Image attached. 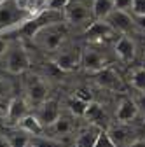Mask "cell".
Masks as SVG:
<instances>
[{
    "label": "cell",
    "mask_w": 145,
    "mask_h": 147,
    "mask_svg": "<svg viewBox=\"0 0 145 147\" xmlns=\"http://www.w3.org/2000/svg\"><path fill=\"white\" fill-rule=\"evenodd\" d=\"M65 20L70 21L72 25H81L86 23L87 26L93 23V7L91 4H86L84 0H70L66 7L63 9Z\"/></svg>",
    "instance_id": "6da1fadb"
},
{
    "label": "cell",
    "mask_w": 145,
    "mask_h": 147,
    "mask_svg": "<svg viewBox=\"0 0 145 147\" xmlns=\"http://www.w3.org/2000/svg\"><path fill=\"white\" fill-rule=\"evenodd\" d=\"M25 21H28V16L16 5L14 0H2L0 2V30L12 28Z\"/></svg>",
    "instance_id": "7a4b0ae2"
},
{
    "label": "cell",
    "mask_w": 145,
    "mask_h": 147,
    "mask_svg": "<svg viewBox=\"0 0 145 147\" xmlns=\"http://www.w3.org/2000/svg\"><path fill=\"white\" fill-rule=\"evenodd\" d=\"M63 37H65V30L58 23L47 25L35 33V39L44 49H58L63 42Z\"/></svg>",
    "instance_id": "3957f363"
},
{
    "label": "cell",
    "mask_w": 145,
    "mask_h": 147,
    "mask_svg": "<svg viewBox=\"0 0 145 147\" xmlns=\"http://www.w3.org/2000/svg\"><path fill=\"white\" fill-rule=\"evenodd\" d=\"M7 70L11 74H23L30 67V58L21 46H11L7 49Z\"/></svg>",
    "instance_id": "277c9868"
},
{
    "label": "cell",
    "mask_w": 145,
    "mask_h": 147,
    "mask_svg": "<svg viewBox=\"0 0 145 147\" xmlns=\"http://www.w3.org/2000/svg\"><path fill=\"white\" fill-rule=\"evenodd\" d=\"M105 21L112 26V30L115 33H130L133 32L135 28V21H133V16L130 12H126V11H119V9H114L110 14H108L105 18Z\"/></svg>",
    "instance_id": "5b68a950"
},
{
    "label": "cell",
    "mask_w": 145,
    "mask_h": 147,
    "mask_svg": "<svg viewBox=\"0 0 145 147\" xmlns=\"http://www.w3.org/2000/svg\"><path fill=\"white\" fill-rule=\"evenodd\" d=\"M37 117L40 119V123L46 126H52L56 123V119L60 117V105H58V100H51V98H46L40 105H39V110H37Z\"/></svg>",
    "instance_id": "8992f818"
},
{
    "label": "cell",
    "mask_w": 145,
    "mask_h": 147,
    "mask_svg": "<svg viewBox=\"0 0 145 147\" xmlns=\"http://www.w3.org/2000/svg\"><path fill=\"white\" fill-rule=\"evenodd\" d=\"M81 58H82V53H81L79 47L65 49V51H61L58 56H56L54 65H56L60 70H63V72H68V70H74L81 63Z\"/></svg>",
    "instance_id": "52a82bcc"
},
{
    "label": "cell",
    "mask_w": 145,
    "mask_h": 147,
    "mask_svg": "<svg viewBox=\"0 0 145 147\" xmlns=\"http://www.w3.org/2000/svg\"><path fill=\"white\" fill-rule=\"evenodd\" d=\"M96 82L105 89H112V91H121L122 89V81L119 77V74L114 72L112 68L98 70L96 72Z\"/></svg>",
    "instance_id": "ba28073f"
},
{
    "label": "cell",
    "mask_w": 145,
    "mask_h": 147,
    "mask_svg": "<svg viewBox=\"0 0 145 147\" xmlns=\"http://www.w3.org/2000/svg\"><path fill=\"white\" fill-rule=\"evenodd\" d=\"M81 65L89 70V72H98L101 68H105V58L103 54L98 49H86L82 53V58H81Z\"/></svg>",
    "instance_id": "9c48e42d"
},
{
    "label": "cell",
    "mask_w": 145,
    "mask_h": 147,
    "mask_svg": "<svg viewBox=\"0 0 145 147\" xmlns=\"http://www.w3.org/2000/svg\"><path fill=\"white\" fill-rule=\"evenodd\" d=\"M112 33H115V32L112 30V26L108 25L105 20H95L91 25L87 26V30H86L87 39L89 40H95V42L107 39V37H110Z\"/></svg>",
    "instance_id": "30bf717a"
},
{
    "label": "cell",
    "mask_w": 145,
    "mask_h": 147,
    "mask_svg": "<svg viewBox=\"0 0 145 147\" xmlns=\"http://www.w3.org/2000/svg\"><path fill=\"white\" fill-rule=\"evenodd\" d=\"M115 54L122 61H133L136 54V44L133 39H130L128 35H122L121 39L115 42Z\"/></svg>",
    "instance_id": "8fae6325"
},
{
    "label": "cell",
    "mask_w": 145,
    "mask_h": 147,
    "mask_svg": "<svg viewBox=\"0 0 145 147\" xmlns=\"http://www.w3.org/2000/svg\"><path fill=\"white\" fill-rule=\"evenodd\" d=\"M26 93H28V100L32 103L40 105L47 98V88L39 77H32L28 82V88H26Z\"/></svg>",
    "instance_id": "7c38bea8"
},
{
    "label": "cell",
    "mask_w": 145,
    "mask_h": 147,
    "mask_svg": "<svg viewBox=\"0 0 145 147\" xmlns=\"http://www.w3.org/2000/svg\"><path fill=\"white\" fill-rule=\"evenodd\" d=\"M28 114V105L23 98H12L5 107V116L11 123H19Z\"/></svg>",
    "instance_id": "4fadbf2b"
},
{
    "label": "cell",
    "mask_w": 145,
    "mask_h": 147,
    "mask_svg": "<svg viewBox=\"0 0 145 147\" xmlns=\"http://www.w3.org/2000/svg\"><path fill=\"white\" fill-rule=\"evenodd\" d=\"M136 114H138V109H136V103H135V100H128V98H126V100H122V102L119 103V107H117V112H115L117 119H119V121H122V123L135 119V117H136Z\"/></svg>",
    "instance_id": "5bb4252c"
},
{
    "label": "cell",
    "mask_w": 145,
    "mask_h": 147,
    "mask_svg": "<svg viewBox=\"0 0 145 147\" xmlns=\"http://www.w3.org/2000/svg\"><path fill=\"white\" fill-rule=\"evenodd\" d=\"M17 124H19V128L23 131H26L30 135H40L44 130V124L40 123V119L37 116H32V114H26Z\"/></svg>",
    "instance_id": "9a60e30c"
},
{
    "label": "cell",
    "mask_w": 145,
    "mask_h": 147,
    "mask_svg": "<svg viewBox=\"0 0 145 147\" xmlns=\"http://www.w3.org/2000/svg\"><path fill=\"white\" fill-rule=\"evenodd\" d=\"M100 131H101V130H100L98 126H89L87 130H84V131L79 135V138H77V142H75V147H95Z\"/></svg>",
    "instance_id": "2e32d148"
},
{
    "label": "cell",
    "mask_w": 145,
    "mask_h": 147,
    "mask_svg": "<svg viewBox=\"0 0 145 147\" xmlns=\"http://www.w3.org/2000/svg\"><path fill=\"white\" fill-rule=\"evenodd\" d=\"M93 18L95 20H105L114 11V0H93Z\"/></svg>",
    "instance_id": "e0dca14e"
},
{
    "label": "cell",
    "mask_w": 145,
    "mask_h": 147,
    "mask_svg": "<svg viewBox=\"0 0 145 147\" xmlns=\"http://www.w3.org/2000/svg\"><path fill=\"white\" fill-rule=\"evenodd\" d=\"M26 131H12V133H9L7 135V138H9V144H11V147H28L30 145V137L28 135H25Z\"/></svg>",
    "instance_id": "ac0fdd59"
},
{
    "label": "cell",
    "mask_w": 145,
    "mask_h": 147,
    "mask_svg": "<svg viewBox=\"0 0 145 147\" xmlns=\"http://www.w3.org/2000/svg\"><path fill=\"white\" fill-rule=\"evenodd\" d=\"M84 117H87L89 121H93V123H98V121L103 117V109H101V105L96 103V102H89Z\"/></svg>",
    "instance_id": "d6986e66"
},
{
    "label": "cell",
    "mask_w": 145,
    "mask_h": 147,
    "mask_svg": "<svg viewBox=\"0 0 145 147\" xmlns=\"http://www.w3.org/2000/svg\"><path fill=\"white\" fill-rule=\"evenodd\" d=\"M131 84L135 89L145 91V67H140L131 74Z\"/></svg>",
    "instance_id": "ffe728a7"
},
{
    "label": "cell",
    "mask_w": 145,
    "mask_h": 147,
    "mask_svg": "<svg viewBox=\"0 0 145 147\" xmlns=\"http://www.w3.org/2000/svg\"><path fill=\"white\" fill-rule=\"evenodd\" d=\"M68 107H70V112L75 114V116H84L86 114V109H87V102L81 100V98H72L68 102Z\"/></svg>",
    "instance_id": "44dd1931"
},
{
    "label": "cell",
    "mask_w": 145,
    "mask_h": 147,
    "mask_svg": "<svg viewBox=\"0 0 145 147\" xmlns=\"http://www.w3.org/2000/svg\"><path fill=\"white\" fill-rule=\"evenodd\" d=\"M108 135L112 137L115 145H121V144H124L128 140V130H122V128H114V130L108 131Z\"/></svg>",
    "instance_id": "7402d4cb"
},
{
    "label": "cell",
    "mask_w": 145,
    "mask_h": 147,
    "mask_svg": "<svg viewBox=\"0 0 145 147\" xmlns=\"http://www.w3.org/2000/svg\"><path fill=\"white\" fill-rule=\"evenodd\" d=\"M95 147H117V145L114 144V140H112L110 135H108V131H100Z\"/></svg>",
    "instance_id": "603a6c76"
},
{
    "label": "cell",
    "mask_w": 145,
    "mask_h": 147,
    "mask_svg": "<svg viewBox=\"0 0 145 147\" xmlns=\"http://www.w3.org/2000/svg\"><path fill=\"white\" fill-rule=\"evenodd\" d=\"M52 126H54V130H56L58 133H66V131H70V128H72L70 121L65 119V117H58L56 123H54Z\"/></svg>",
    "instance_id": "cb8c5ba5"
},
{
    "label": "cell",
    "mask_w": 145,
    "mask_h": 147,
    "mask_svg": "<svg viewBox=\"0 0 145 147\" xmlns=\"http://www.w3.org/2000/svg\"><path fill=\"white\" fill-rule=\"evenodd\" d=\"M70 0H46V7L52 11H63Z\"/></svg>",
    "instance_id": "d4e9b609"
},
{
    "label": "cell",
    "mask_w": 145,
    "mask_h": 147,
    "mask_svg": "<svg viewBox=\"0 0 145 147\" xmlns=\"http://www.w3.org/2000/svg\"><path fill=\"white\" fill-rule=\"evenodd\" d=\"M114 9L131 12V9H133V0H114Z\"/></svg>",
    "instance_id": "484cf974"
},
{
    "label": "cell",
    "mask_w": 145,
    "mask_h": 147,
    "mask_svg": "<svg viewBox=\"0 0 145 147\" xmlns=\"http://www.w3.org/2000/svg\"><path fill=\"white\" fill-rule=\"evenodd\" d=\"M131 14H145V0H133Z\"/></svg>",
    "instance_id": "4316f807"
},
{
    "label": "cell",
    "mask_w": 145,
    "mask_h": 147,
    "mask_svg": "<svg viewBox=\"0 0 145 147\" xmlns=\"http://www.w3.org/2000/svg\"><path fill=\"white\" fill-rule=\"evenodd\" d=\"M131 16H133V21H135V26L145 32V14H131Z\"/></svg>",
    "instance_id": "83f0119b"
},
{
    "label": "cell",
    "mask_w": 145,
    "mask_h": 147,
    "mask_svg": "<svg viewBox=\"0 0 145 147\" xmlns=\"http://www.w3.org/2000/svg\"><path fill=\"white\" fill-rule=\"evenodd\" d=\"M75 96H77V98H81V100H84V102H87V103L93 100L91 91H87V89H77V91H75Z\"/></svg>",
    "instance_id": "f1b7e54d"
},
{
    "label": "cell",
    "mask_w": 145,
    "mask_h": 147,
    "mask_svg": "<svg viewBox=\"0 0 145 147\" xmlns=\"http://www.w3.org/2000/svg\"><path fill=\"white\" fill-rule=\"evenodd\" d=\"M135 103H136V109H138V112L145 116V91H142V95H140V96L135 100Z\"/></svg>",
    "instance_id": "f546056e"
},
{
    "label": "cell",
    "mask_w": 145,
    "mask_h": 147,
    "mask_svg": "<svg viewBox=\"0 0 145 147\" xmlns=\"http://www.w3.org/2000/svg\"><path fill=\"white\" fill-rule=\"evenodd\" d=\"M9 84L5 82V81H2V79H0V102H2V100H5V96L9 95Z\"/></svg>",
    "instance_id": "4dcf8cb0"
},
{
    "label": "cell",
    "mask_w": 145,
    "mask_h": 147,
    "mask_svg": "<svg viewBox=\"0 0 145 147\" xmlns=\"http://www.w3.org/2000/svg\"><path fill=\"white\" fill-rule=\"evenodd\" d=\"M7 49H9V46H7V42H5L4 39H0V56H4V54L7 53Z\"/></svg>",
    "instance_id": "1f68e13d"
},
{
    "label": "cell",
    "mask_w": 145,
    "mask_h": 147,
    "mask_svg": "<svg viewBox=\"0 0 145 147\" xmlns=\"http://www.w3.org/2000/svg\"><path fill=\"white\" fill-rule=\"evenodd\" d=\"M0 147H11V144H9V138H7V137H0Z\"/></svg>",
    "instance_id": "d6a6232c"
},
{
    "label": "cell",
    "mask_w": 145,
    "mask_h": 147,
    "mask_svg": "<svg viewBox=\"0 0 145 147\" xmlns=\"http://www.w3.org/2000/svg\"><path fill=\"white\" fill-rule=\"evenodd\" d=\"M130 147H145V142H142V140H136V142H133Z\"/></svg>",
    "instance_id": "836d02e7"
},
{
    "label": "cell",
    "mask_w": 145,
    "mask_h": 147,
    "mask_svg": "<svg viewBox=\"0 0 145 147\" xmlns=\"http://www.w3.org/2000/svg\"><path fill=\"white\" fill-rule=\"evenodd\" d=\"M4 116H5V110H4L2 107H0V123H2V121H4Z\"/></svg>",
    "instance_id": "e575fe53"
}]
</instances>
